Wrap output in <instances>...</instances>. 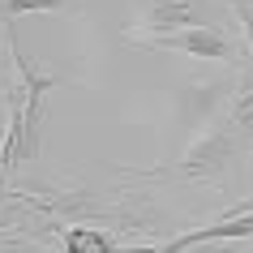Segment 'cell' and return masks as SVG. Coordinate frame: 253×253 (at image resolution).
I'll list each match as a JSON object with an SVG mask.
<instances>
[{"label":"cell","mask_w":253,"mask_h":253,"mask_svg":"<svg viewBox=\"0 0 253 253\" xmlns=\"http://www.w3.org/2000/svg\"><path fill=\"white\" fill-rule=\"evenodd\" d=\"M4 39H9V56H13V69H17V103H22V137H17V150H13V168L26 163L39 155V107H43V94L56 90V78H43L30 69V60L22 56V43H17L13 26H4Z\"/></svg>","instance_id":"1"},{"label":"cell","mask_w":253,"mask_h":253,"mask_svg":"<svg viewBox=\"0 0 253 253\" xmlns=\"http://www.w3.org/2000/svg\"><path fill=\"white\" fill-rule=\"evenodd\" d=\"M236 146L240 142L232 137L227 120L202 129V133L193 137V146L185 150V159H180V176H185V180H219V176L227 172V159L236 155Z\"/></svg>","instance_id":"2"},{"label":"cell","mask_w":253,"mask_h":253,"mask_svg":"<svg viewBox=\"0 0 253 253\" xmlns=\"http://www.w3.org/2000/svg\"><path fill=\"white\" fill-rule=\"evenodd\" d=\"M137 43L159 47V52L193 56V60H236V43L219 26H193V30H180V35H159V39H137Z\"/></svg>","instance_id":"3"},{"label":"cell","mask_w":253,"mask_h":253,"mask_svg":"<svg viewBox=\"0 0 253 253\" xmlns=\"http://www.w3.org/2000/svg\"><path fill=\"white\" fill-rule=\"evenodd\" d=\"M193 26H211L202 22V0H155L133 30L137 39H159V35H180Z\"/></svg>","instance_id":"4"},{"label":"cell","mask_w":253,"mask_h":253,"mask_svg":"<svg viewBox=\"0 0 253 253\" xmlns=\"http://www.w3.org/2000/svg\"><path fill=\"white\" fill-rule=\"evenodd\" d=\"M223 120H227V129H232L236 142H253V60H249V69L240 73L232 99H227Z\"/></svg>","instance_id":"5"},{"label":"cell","mask_w":253,"mask_h":253,"mask_svg":"<svg viewBox=\"0 0 253 253\" xmlns=\"http://www.w3.org/2000/svg\"><path fill=\"white\" fill-rule=\"evenodd\" d=\"M65 249L69 253H112V240L103 232H90V227H69L65 232Z\"/></svg>","instance_id":"6"},{"label":"cell","mask_w":253,"mask_h":253,"mask_svg":"<svg viewBox=\"0 0 253 253\" xmlns=\"http://www.w3.org/2000/svg\"><path fill=\"white\" fill-rule=\"evenodd\" d=\"M227 4L240 22V35H245V47H249V60H253V0H227Z\"/></svg>","instance_id":"7"},{"label":"cell","mask_w":253,"mask_h":253,"mask_svg":"<svg viewBox=\"0 0 253 253\" xmlns=\"http://www.w3.org/2000/svg\"><path fill=\"white\" fill-rule=\"evenodd\" d=\"M65 0H4V9H9V17L17 13H39V9H60Z\"/></svg>","instance_id":"8"},{"label":"cell","mask_w":253,"mask_h":253,"mask_svg":"<svg viewBox=\"0 0 253 253\" xmlns=\"http://www.w3.org/2000/svg\"><path fill=\"white\" fill-rule=\"evenodd\" d=\"M249 189H253V155H249Z\"/></svg>","instance_id":"9"}]
</instances>
